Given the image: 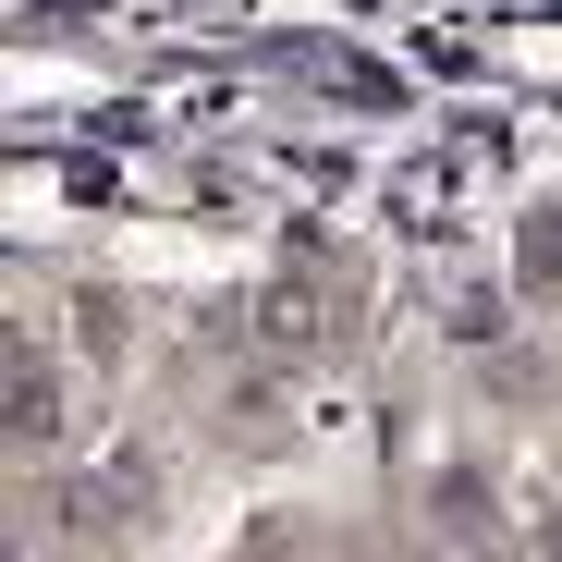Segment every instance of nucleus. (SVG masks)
Returning a JSON list of instances; mask_svg holds the SVG:
<instances>
[{
    "label": "nucleus",
    "mask_w": 562,
    "mask_h": 562,
    "mask_svg": "<svg viewBox=\"0 0 562 562\" xmlns=\"http://www.w3.org/2000/svg\"><path fill=\"white\" fill-rule=\"evenodd\" d=\"M0 404H13V440H25V452L61 440V380H49V355H37V342H13V392H0Z\"/></svg>",
    "instance_id": "f03ea898"
},
{
    "label": "nucleus",
    "mask_w": 562,
    "mask_h": 562,
    "mask_svg": "<svg viewBox=\"0 0 562 562\" xmlns=\"http://www.w3.org/2000/svg\"><path fill=\"white\" fill-rule=\"evenodd\" d=\"M245 330H257L269 355H318V342L342 330V281H318V269H269L257 306H245Z\"/></svg>",
    "instance_id": "f257e3e1"
},
{
    "label": "nucleus",
    "mask_w": 562,
    "mask_h": 562,
    "mask_svg": "<svg viewBox=\"0 0 562 562\" xmlns=\"http://www.w3.org/2000/svg\"><path fill=\"white\" fill-rule=\"evenodd\" d=\"M550 550H562V526H550Z\"/></svg>",
    "instance_id": "7ed1b4c3"
}]
</instances>
